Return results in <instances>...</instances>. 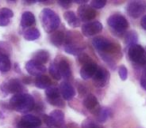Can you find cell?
I'll use <instances>...</instances> for the list:
<instances>
[{"label": "cell", "instance_id": "6da1fadb", "mask_svg": "<svg viewBox=\"0 0 146 128\" xmlns=\"http://www.w3.org/2000/svg\"><path fill=\"white\" fill-rule=\"evenodd\" d=\"M10 107L19 113H26L33 109L35 105L34 98L28 93L15 94L10 99Z\"/></svg>", "mask_w": 146, "mask_h": 128}, {"label": "cell", "instance_id": "7a4b0ae2", "mask_svg": "<svg viewBox=\"0 0 146 128\" xmlns=\"http://www.w3.org/2000/svg\"><path fill=\"white\" fill-rule=\"evenodd\" d=\"M40 20L43 28L46 32L53 33L60 25V18L58 14L50 8H44L40 13Z\"/></svg>", "mask_w": 146, "mask_h": 128}, {"label": "cell", "instance_id": "3957f363", "mask_svg": "<svg viewBox=\"0 0 146 128\" xmlns=\"http://www.w3.org/2000/svg\"><path fill=\"white\" fill-rule=\"evenodd\" d=\"M107 24L111 28V30L118 35H122L128 28V21L126 20L125 17L120 14L111 15L107 19Z\"/></svg>", "mask_w": 146, "mask_h": 128}, {"label": "cell", "instance_id": "277c9868", "mask_svg": "<svg viewBox=\"0 0 146 128\" xmlns=\"http://www.w3.org/2000/svg\"><path fill=\"white\" fill-rule=\"evenodd\" d=\"M128 57L133 63L140 66L146 65V50L141 45H133L128 48Z\"/></svg>", "mask_w": 146, "mask_h": 128}, {"label": "cell", "instance_id": "5b68a950", "mask_svg": "<svg viewBox=\"0 0 146 128\" xmlns=\"http://www.w3.org/2000/svg\"><path fill=\"white\" fill-rule=\"evenodd\" d=\"M43 120L48 127L64 128V113L61 110H53L50 115H43Z\"/></svg>", "mask_w": 146, "mask_h": 128}, {"label": "cell", "instance_id": "8992f818", "mask_svg": "<svg viewBox=\"0 0 146 128\" xmlns=\"http://www.w3.org/2000/svg\"><path fill=\"white\" fill-rule=\"evenodd\" d=\"M126 12L132 18H139L144 16L146 12V1L143 0H134L127 4Z\"/></svg>", "mask_w": 146, "mask_h": 128}, {"label": "cell", "instance_id": "52a82bcc", "mask_svg": "<svg viewBox=\"0 0 146 128\" xmlns=\"http://www.w3.org/2000/svg\"><path fill=\"white\" fill-rule=\"evenodd\" d=\"M23 84L19 81L18 79H9L7 81L3 82L2 85L0 86V90L3 92L4 94H19L22 93L23 91Z\"/></svg>", "mask_w": 146, "mask_h": 128}, {"label": "cell", "instance_id": "ba28073f", "mask_svg": "<svg viewBox=\"0 0 146 128\" xmlns=\"http://www.w3.org/2000/svg\"><path fill=\"white\" fill-rule=\"evenodd\" d=\"M47 101L53 106H58V107H63L64 106V101L61 99V94L59 91V88L50 86L45 90Z\"/></svg>", "mask_w": 146, "mask_h": 128}, {"label": "cell", "instance_id": "9c48e42d", "mask_svg": "<svg viewBox=\"0 0 146 128\" xmlns=\"http://www.w3.org/2000/svg\"><path fill=\"white\" fill-rule=\"evenodd\" d=\"M41 125V119L32 114H25L17 124V128H37Z\"/></svg>", "mask_w": 146, "mask_h": 128}, {"label": "cell", "instance_id": "30bf717a", "mask_svg": "<svg viewBox=\"0 0 146 128\" xmlns=\"http://www.w3.org/2000/svg\"><path fill=\"white\" fill-rule=\"evenodd\" d=\"M92 44H93L94 48L96 49L97 51H99L100 53L103 54L104 52H111L113 51V47L114 45L110 42L108 39L104 38V37H96V38L93 39L92 41Z\"/></svg>", "mask_w": 146, "mask_h": 128}, {"label": "cell", "instance_id": "8fae6325", "mask_svg": "<svg viewBox=\"0 0 146 128\" xmlns=\"http://www.w3.org/2000/svg\"><path fill=\"white\" fill-rule=\"evenodd\" d=\"M92 78H93V82L95 85H97L98 87H104L109 81L110 74L105 68L98 67Z\"/></svg>", "mask_w": 146, "mask_h": 128}, {"label": "cell", "instance_id": "7c38bea8", "mask_svg": "<svg viewBox=\"0 0 146 128\" xmlns=\"http://www.w3.org/2000/svg\"><path fill=\"white\" fill-rule=\"evenodd\" d=\"M77 14L80 20L85 21V22H90V20H92L96 16V11L90 5L83 4L78 7Z\"/></svg>", "mask_w": 146, "mask_h": 128}, {"label": "cell", "instance_id": "4fadbf2b", "mask_svg": "<svg viewBox=\"0 0 146 128\" xmlns=\"http://www.w3.org/2000/svg\"><path fill=\"white\" fill-rule=\"evenodd\" d=\"M25 69L28 72L30 75L32 76H40L43 75L44 72H46V67L43 64H40L38 62H35L32 59L29 61H27L25 64Z\"/></svg>", "mask_w": 146, "mask_h": 128}, {"label": "cell", "instance_id": "5bb4252c", "mask_svg": "<svg viewBox=\"0 0 146 128\" xmlns=\"http://www.w3.org/2000/svg\"><path fill=\"white\" fill-rule=\"evenodd\" d=\"M102 24L99 21H92V22H87L82 25V33L84 36H93L97 33L101 32Z\"/></svg>", "mask_w": 146, "mask_h": 128}, {"label": "cell", "instance_id": "9a60e30c", "mask_svg": "<svg viewBox=\"0 0 146 128\" xmlns=\"http://www.w3.org/2000/svg\"><path fill=\"white\" fill-rule=\"evenodd\" d=\"M98 66L95 62L90 61L85 64H83L80 69V76L83 80H87L89 78H92L95 74L96 70H97Z\"/></svg>", "mask_w": 146, "mask_h": 128}, {"label": "cell", "instance_id": "2e32d148", "mask_svg": "<svg viewBox=\"0 0 146 128\" xmlns=\"http://www.w3.org/2000/svg\"><path fill=\"white\" fill-rule=\"evenodd\" d=\"M83 105L84 107L87 110H90L92 113H95L96 115L98 114L100 110L99 103H98V100L93 94H88L83 100Z\"/></svg>", "mask_w": 146, "mask_h": 128}, {"label": "cell", "instance_id": "e0dca14e", "mask_svg": "<svg viewBox=\"0 0 146 128\" xmlns=\"http://www.w3.org/2000/svg\"><path fill=\"white\" fill-rule=\"evenodd\" d=\"M59 91L64 100H70L75 96V89L70 83L64 81L59 86Z\"/></svg>", "mask_w": 146, "mask_h": 128}, {"label": "cell", "instance_id": "ac0fdd59", "mask_svg": "<svg viewBox=\"0 0 146 128\" xmlns=\"http://www.w3.org/2000/svg\"><path fill=\"white\" fill-rule=\"evenodd\" d=\"M83 47L81 45L77 44L75 42H70V41H66L64 44V51L68 54L71 55H79L83 51Z\"/></svg>", "mask_w": 146, "mask_h": 128}, {"label": "cell", "instance_id": "d6986e66", "mask_svg": "<svg viewBox=\"0 0 146 128\" xmlns=\"http://www.w3.org/2000/svg\"><path fill=\"white\" fill-rule=\"evenodd\" d=\"M13 15L14 13L11 9L6 8V7L0 8V26H7Z\"/></svg>", "mask_w": 146, "mask_h": 128}, {"label": "cell", "instance_id": "ffe728a7", "mask_svg": "<svg viewBox=\"0 0 146 128\" xmlns=\"http://www.w3.org/2000/svg\"><path fill=\"white\" fill-rule=\"evenodd\" d=\"M49 52L46 50H43V49H40V50L35 51L32 54V60L35 61V62H38L40 64H45L49 61Z\"/></svg>", "mask_w": 146, "mask_h": 128}, {"label": "cell", "instance_id": "44dd1931", "mask_svg": "<svg viewBox=\"0 0 146 128\" xmlns=\"http://www.w3.org/2000/svg\"><path fill=\"white\" fill-rule=\"evenodd\" d=\"M57 66H58L61 77L65 78V79H68V78L71 77V68L69 63L66 60H64V59L60 60L58 62V64H57Z\"/></svg>", "mask_w": 146, "mask_h": 128}, {"label": "cell", "instance_id": "7402d4cb", "mask_svg": "<svg viewBox=\"0 0 146 128\" xmlns=\"http://www.w3.org/2000/svg\"><path fill=\"white\" fill-rule=\"evenodd\" d=\"M64 19L71 27L76 28L80 26V19L76 16V14L73 11H65L64 12Z\"/></svg>", "mask_w": 146, "mask_h": 128}, {"label": "cell", "instance_id": "603a6c76", "mask_svg": "<svg viewBox=\"0 0 146 128\" xmlns=\"http://www.w3.org/2000/svg\"><path fill=\"white\" fill-rule=\"evenodd\" d=\"M35 23V16L32 12L30 11H25L22 13V16H21V26L22 27H29L32 26Z\"/></svg>", "mask_w": 146, "mask_h": 128}, {"label": "cell", "instance_id": "cb8c5ba5", "mask_svg": "<svg viewBox=\"0 0 146 128\" xmlns=\"http://www.w3.org/2000/svg\"><path fill=\"white\" fill-rule=\"evenodd\" d=\"M35 85L37 88H40V89H47L51 86V80L48 76L46 75H40L37 76L36 79H35Z\"/></svg>", "mask_w": 146, "mask_h": 128}, {"label": "cell", "instance_id": "d4e9b609", "mask_svg": "<svg viewBox=\"0 0 146 128\" xmlns=\"http://www.w3.org/2000/svg\"><path fill=\"white\" fill-rule=\"evenodd\" d=\"M23 37L25 38V40H28V41L36 40V39H38L40 37V32L35 27H30V28H27L24 30Z\"/></svg>", "mask_w": 146, "mask_h": 128}, {"label": "cell", "instance_id": "484cf974", "mask_svg": "<svg viewBox=\"0 0 146 128\" xmlns=\"http://www.w3.org/2000/svg\"><path fill=\"white\" fill-rule=\"evenodd\" d=\"M50 41L55 46H60L65 41V34L63 31H54L50 36Z\"/></svg>", "mask_w": 146, "mask_h": 128}, {"label": "cell", "instance_id": "4316f807", "mask_svg": "<svg viewBox=\"0 0 146 128\" xmlns=\"http://www.w3.org/2000/svg\"><path fill=\"white\" fill-rule=\"evenodd\" d=\"M124 40L127 46H133V45L137 44V40H138V35L135 31H128L125 34L124 37Z\"/></svg>", "mask_w": 146, "mask_h": 128}, {"label": "cell", "instance_id": "83f0119b", "mask_svg": "<svg viewBox=\"0 0 146 128\" xmlns=\"http://www.w3.org/2000/svg\"><path fill=\"white\" fill-rule=\"evenodd\" d=\"M11 68L10 58L8 55H1L0 56V71L7 72Z\"/></svg>", "mask_w": 146, "mask_h": 128}, {"label": "cell", "instance_id": "f1b7e54d", "mask_svg": "<svg viewBox=\"0 0 146 128\" xmlns=\"http://www.w3.org/2000/svg\"><path fill=\"white\" fill-rule=\"evenodd\" d=\"M110 114H111V110L107 107H102L100 108L99 112H98L97 116H98V120L100 122H106L107 119L109 118Z\"/></svg>", "mask_w": 146, "mask_h": 128}, {"label": "cell", "instance_id": "f546056e", "mask_svg": "<svg viewBox=\"0 0 146 128\" xmlns=\"http://www.w3.org/2000/svg\"><path fill=\"white\" fill-rule=\"evenodd\" d=\"M12 48L11 45L6 41H0V56L1 55H10Z\"/></svg>", "mask_w": 146, "mask_h": 128}, {"label": "cell", "instance_id": "4dcf8cb0", "mask_svg": "<svg viewBox=\"0 0 146 128\" xmlns=\"http://www.w3.org/2000/svg\"><path fill=\"white\" fill-rule=\"evenodd\" d=\"M49 73H50V75L52 76L55 80H60L61 75H60V72H59L58 66H57L56 63H52L50 65V67H49Z\"/></svg>", "mask_w": 146, "mask_h": 128}, {"label": "cell", "instance_id": "1f68e13d", "mask_svg": "<svg viewBox=\"0 0 146 128\" xmlns=\"http://www.w3.org/2000/svg\"><path fill=\"white\" fill-rule=\"evenodd\" d=\"M106 5V0H93L90 2V6L93 9H101Z\"/></svg>", "mask_w": 146, "mask_h": 128}, {"label": "cell", "instance_id": "d6a6232c", "mask_svg": "<svg viewBox=\"0 0 146 128\" xmlns=\"http://www.w3.org/2000/svg\"><path fill=\"white\" fill-rule=\"evenodd\" d=\"M118 74H119V77L121 78V80H126L127 79V76H128L127 68H126L124 65L119 66V68H118Z\"/></svg>", "mask_w": 146, "mask_h": 128}, {"label": "cell", "instance_id": "836d02e7", "mask_svg": "<svg viewBox=\"0 0 146 128\" xmlns=\"http://www.w3.org/2000/svg\"><path fill=\"white\" fill-rule=\"evenodd\" d=\"M82 128H97L96 124L94 123L93 120L91 119H85L83 122H82V125H81Z\"/></svg>", "mask_w": 146, "mask_h": 128}, {"label": "cell", "instance_id": "e575fe53", "mask_svg": "<svg viewBox=\"0 0 146 128\" xmlns=\"http://www.w3.org/2000/svg\"><path fill=\"white\" fill-rule=\"evenodd\" d=\"M78 61L83 65V64H85V63H87V62H90V61H92V60L90 59V57L88 56V55L81 53V54L78 55Z\"/></svg>", "mask_w": 146, "mask_h": 128}, {"label": "cell", "instance_id": "d590c367", "mask_svg": "<svg viewBox=\"0 0 146 128\" xmlns=\"http://www.w3.org/2000/svg\"><path fill=\"white\" fill-rule=\"evenodd\" d=\"M140 84H141L142 88L144 90H146V69L143 71L141 75V78H140Z\"/></svg>", "mask_w": 146, "mask_h": 128}, {"label": "cell", "instance_id": "8d00e7d4", "mask_svg": "<svg viewBox=\"0 0 146 128\" xmlns=\"http://www.w3.org/2000/svg\"><path fill=\"white\" fill-rule=\"evenodd\" d=\"M58 3L63 7H69L71 5V1H62V0H59Z\"/></svg>", "mask_w": 146, "mask_h": 128}, {"label": "cell", "instance_id": "74e56055", "mask_svg": "<svg viewBox=\"0 0 146 128\" xmlns=\"http://www.w3.org/2000/svg\"><path fill=\"white\" fill-rule=\"evenodd\" d=\"M141 26H142V28L143 29H145L146 30V14L144 15L143 17H142V19H141Z\"/></svg>", "mask_w": 146, "mask_h": 128}, {"label": "cell", "instance_id": "f35d334b", "mask_svg": "<svg viewBox=\"0 0 146 128\" xmlns=\"http://www.w3.org/2000/svg\"><path fill=\"white\" fill-rule=\"evenodd\" d=\"M74 2H75V3H78V4L83 5V4H85V3L87 2V0H81V1H80V0H75Z\"/></svg>", "mask_w": 146, "mask_h": 128}, {"label": "cell", "instance_id": "ab89813d", "mask_svg": "<svg viewBox=\"0 0 146 128\" xmlns=\"http://www.w3.org/2000/svg\"><path fill=\"white\" fill-rule=\"evenodd\" d=\"M37 128H38V127H37Z\"/></svg>", "mask_w": 146, "mask_h": 128}]
</instances>
